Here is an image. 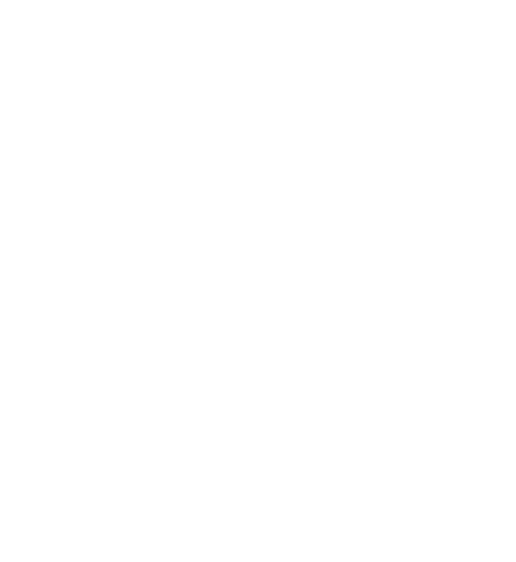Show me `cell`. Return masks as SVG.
<instances>
[]
</instances>
